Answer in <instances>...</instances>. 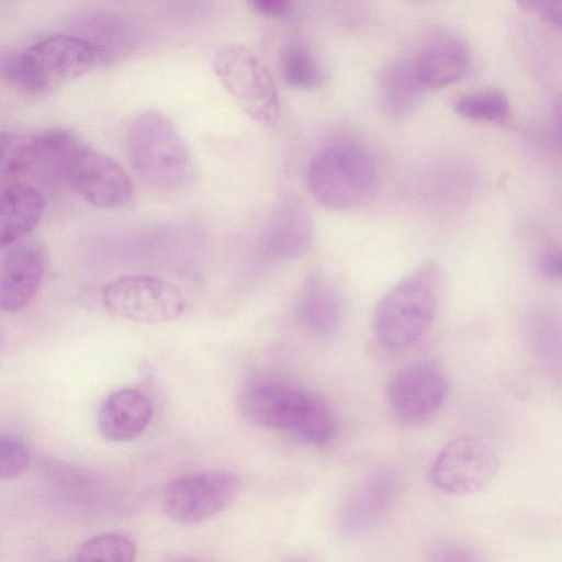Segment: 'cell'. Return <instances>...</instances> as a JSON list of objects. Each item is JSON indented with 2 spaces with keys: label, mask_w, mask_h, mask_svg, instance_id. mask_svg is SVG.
I'll use <instances>...</instances> for the list:
<instances>
[{
  "label": "cell",
  "mask_w": 562,
  "mask_h": 562,
  "mask_svg": "<svg viewBox=\"0 0 562 562\" xmlns=\"http://www.w3.org/2000/svg\"><path fill=\"white\" fill-rule=\"evenodd\" d=\"M127 151L138 178L157 192L179 194L195 181L190 148L170 119L159 111H145L133 120Z\"/></svg>",
  "instance_id": "1"
},
{
  "label": "cell",
  "mask_w": 562,
  "mask_h": 562,
  "mask_svg": "<svg viewBox=\"0 0 562 562\" xmlns=\"http://www.w3.org/2000/svg\"><path fill=\"white\" fill-rule=\"evenodd\" d=\"M243 416L261 428L288 431L315 445L328 442L335 432L329 405L317 394L279 383H257L239 400Z\"/></svg>",
  "instance_id": "2"
},
{
  "label": "cell",
  "mask_w": 562,
  "mask_h": 562,
  "mask_svg": "<svg viewBox=\"0 0 562 562\" xmlns=\"http://www.w3.org/2000/svg\"><path fill=\"white\" fill-rule=\"evenodd\" d=\"M98 64L93 48L75 34L43 38L12 56L2 74L12 86L33 95L54 92L88 74Z\"/></svg>",
  "instance_id": "3"
},
{
  "label": "cell",
  "mask_w": 562,
  "mask_h": 562,
  "mask_svg": "<svg viewBox=\"0 0 562 562\" xmlns=\"http://www.w3.org/2000/svg\"><path fill=\"white\" fill-rule=\"evenodd\" d=\"M379 170L374 157L353 142H336L312 159L307 183L314 199L335 211L364 204L374 194Z\"/></svg>",
  "instance_id": "4"
},
{
  "label": "cell",
  "mask_w": 562,
  "mask_h": 562,
  "mask_svg": "<svg viewBox=\"0 0 562 562\" xmlns=\"http://www.w3.org/2000/svg\"><path fill=\"white\" fill-rule=\"evenodd\" d=\"M439 271L430 262L392 286L378 303L373 331L389 349H404L430 328L437 312Z\"/></svg>",
  "instance_id": "5"
},
{
  "label": "cell",
  "mask_w": 562,
  "mask_h": 562,
  "mask_svg": "<svg viewBox=\"0 0 562 562\" xmlns=\"http://www.w3.org/2000/svg\"><path fill=\"white\" fill-rule=\"evenodd\" d=\"M89 204L121 209L134 198L126 170L112 157L99 151L75 134L59 155L54 169Z\"/></svg>",
  "instance_id": "6"
},
{
  "label": "cell",
  "mask_w": 562,
  "mask_h": 562,
  "mask_svg": "<svg viewBox=\"0 0 562 562\" xmlns=\"http://www.w3.org/2000/svg\"><path fill=\"white\" fill-rule=\"evenodd\" d=\"M212 65L222 86L248 116L267 127L277 124L280 101L274 79L255 53L243 45H223Z\"/></svg>",
  "instance_id": "7"
},
{
  "label": "cell",
  "mask_w": 562,
  "mask_h": 562,
  "mask_svg": "<svg viewBox=\"0 0 562 562\" xmlns=\"http://www.w3.org/2000/svg\"><path fill=\"white\" fill-rule=\"evenodd\" d=\"M102 300L112 315L149 325L178 319L187 307L177 286L151 276L117 278L104 286Z\"/></svg>",
  "instance_id": "8"
},
{
  "label": "cell",
  "mask_w": 562,
  "mask_h": 562,
  "mask_svg": "<svg viewBox=\"0 0 562 562\" xmlns=\"http://www.w3.org/2000/svg\"><path fill=\"white\" fill-rule=\"evenodd\" d=\"M240 481L225 470H204L169 482L162 496L166 515L178 522L199 524L224 512L236 499Z\"/></svg>",
  "instance_id": "9"
},
{
  "label": "cell",
  "mask_w": 562,
  "mask_h": 562,
  "mask_svg": "<svg viewBox=\"0 0 562 562\" xmlns=\"http://www.w3.org/2000/svg\"><path fill=\"white\" fill-rule=\"evenodd\" d=\"M499 462L492 448L474 437L448 442L429 470L431 483L452 495H469L484 490L497 475Z\"/></svg>",
  "instance_id": "10"
},
{
  "label": "cell",
  "mask_w": 562,
  "mask_h": 562,
  "mask_svg": "<svg viewBox=\"0 0 562 562\" xmlns=\"http://www.w3.org/2000/svg\"><path fill=\"white\" fill-rule=\"evenodd\" d=\"M448 383L442 370L429 361H417L398 370L387 385L392 412L416 423L434 415L446 400Z\"/></svg>",
  "instance_id": "11"
},
{
  "label": "cell",
  "mask_w": 562,
  "mask_h": 562,
  "mask_svg": "<svg viewBox=\"0 0 562 562\" xmlns=\"http://www.w3.org/2000/svg\"><path fill=\"white\" fill-rule=\"evenodd\" d=\"M47 267L43 244L29 239L14 244L0 261V310L18 313L40 292Z\"/></svg>",
  "instance_id": "12"
},
{
  "label": "cell",
  "mask_w": 562,
  "mask_h": 562,
  "mask_svg": "<svg viewBox=\"0 0 562 562\" xmlns=\"http://www.w3.org/2000/svg\"><path fill=\"white\" fill-rule=\"evenodd\" d=\"M315 228L312 215L300 200L278 204L259 233L260 254L270 261L294 260L312 247Z\"/></svg>",
  "instance_id": "13"
},
{
  "label": "cell",
  "mask_w": 562,
  "mask_h": 562,
  "mask_svg": "<svg viewBox=\"0 0 562 562\" xmlns=\"http://www.w3.org/2000/svg\"><path fill=\"white\" fill-rule=\"evenodd\" d=\"M422 86L441 88L464 77L471 65V53L465 41L450 31L428 34L408 56Z\"/></svg>",
  "instance_id": "14"
},
{
  "label": "cell",
  "mask_w": 562,
  "mask_h": 562,
  "mask_svg": "<svg viewBox=\"0 0 562 562\" xmlns=\"http://www.w3.org/2000/svg\"><path fill=\"white\" fill-rule=\"evenodd\" d=\"M398 475L392 469H379L367 475L348 494L339 515L347 536H360L384 516L398 490Z\"/></svg>",
  "instance_id": "15"
},
{
  "label": "cell",
  "mask_w": 562,
  "mask_h": 562,
  "mask_svg": "<svg viewBox=\"0 0 562 562\" xmlns=\"http://www.w3.org/2000/svg\"><path fill=\"white\" fill-rule=\"evenodd\" d=\"M346 312L344 293L338 282L323 270L313 271L304 281L296 315L301 325L317 336L335 334Z\"/></svg>",
  "instance_id": "16"
},
{
  "label": "cell",
  "mask_w": 562,
  "mask_h": 562,
  "mask_svg": "<svg viewBox=\"0 0 562 562\" xmlns=\"http://www.w3.org/2000/svg\"><path fill=\"white\" fill-rule=\"evenodd\" d=\"M153 418V404L140 390L122 387L110 393L98 412V429L108 440L130 441L139 437Z\"/></svg>",
  "instance_id": "17"
},
{
  "label": "cell",
  "mask_w": 562,
  "mask_h": 562,
  "mask_svg": "<svg viewBox=\"0 0 562 562\" xmlns=\"http://www.w3.org/2000/svg\"><path fill=\"white\" fill-rule=\"evenodd\" d=\"M75 35L85 40L95 52L99 65L124 59L136 48L138 37L134 26L111 12H95L85 16Z\"/></svg>",
  "instance_id": "18"
},
{
  "label": "cell",
  "mask_w": 562,
  "mask_h": 562,
  "mask_svg": "<svg viewBox=\"0 0 562 562\" xmlns=\"http://www.w3.org/2000/svg\"><path fill=\"white\" fill-rule=\"evenodd\" d=\"M45 212V200L34 186L11 182L0 186V249L33 231Z\"/></svg>",
  "instance_id": "19"
},
{
  "label": "cell",
  "mask_w": 562,
  "mask_h": 562,
  "mask_svg": "<svg viewBox=\"0 0 562 562\" xmlns=\"http://www.w3.org/2000/svg\"><path fill=\"white\" fill-rule=\"evenodd\" d=\"M378 87L383 112L395 120L408 116L426 90L418 81L408 56L387 63L380 71Z\"/></svg>",
  "instance_id": "20"
},
{
  "label": "cell",
  "mask_w": 562,
  "mask_h": 562,
  "mask_svg": "<svg viewBox=\"0 0 562 562\" xmlns=\"http://www.w3.org/2000/svg\"><path fill=\"white\" fill-rule=\"evenodd\" d=\"M42 168L38 134L0 133V186Z\"/></svg>",
  "instance_id": "21"
},
{
  "label": "cell",
  "mask_w": 562,
  "mask_h": 562,
  "mask_svg": "<svg viewBox=\"0 0 562 562\" xmlns=\"http://www.w3.org/2000/svg\"><path fill=\"white\" fill-rule=\"evenodd\" d=\"M279 69L284 83L293 89H316L326 79L316 56L302 43H290L281 49Z\"/></svg>",
  "instance_id": "22"
},
{
  "label": "cell",
  "mask_w": 562,
  "mask_h": 562,
  "mask_svg": "<svg viewBox=\"0 0 562 562\" xmlns=\"http://www.w3.org/2000/svg\"><path fill=\"white\" fill-rule=\"evenodd\" d=\"M453 110L462 117L495 124L506 122L510 114L508 98L498 89L465 93L454 101Z\"/></svg>",
  "instance_id": "23"
},
{
  "label": "cell",
  "mask_w": 562,
  "mask_h": 562,
  "mask_svg": "<svg viewBox=\"0 0 562 562\" xmlns=\"http://www.w3.org/2000/svg\"><path fill=\"white\" fill-rule=\"evenodd\" d=\"M136 546L126 536L106 532L88 539L77 552V561L132 562Z\"/></svg>",
  "instance_id": "24"
},
{
  "label": "cell",
  "mask_w": 562,
  "mask_h": 562,
  "mask_svg": "<svg viewBox=\"0 0 562 562\" xmlns=\"http://www.w3.org/2000/svg\"><path fill=\"white\" fill-rule=\"evenodd\" d=\"M30 464L27 447L20 439L0 434V480L21 475Z\"/></svg>",
  "instance_id": "25"
},
{
  "label": "cell",
  "mask_w": 562,
  "mask_h": 562,
  "mask_svg": "<svg viewBox=\"0 0 562 562\" xmlns=\"http://www.w3.org/2000/svg\"><path fill=\"white\" fill-rule=\"evenodd\" d=\"M525 11L537 13L544 22L560 27L562 24V0H516Z\"/></svg>",
  "instance_id": "26"
},
{
  "label": "cell",
  "mask_w": 562,
  "mask_h": 562,
  "mask_svg": "<svg viewBox=\"0 0 562 562\" xmlns=\"http://www.w3.org/2000/svg\"><path fill=\"white\" fill-rule=\"evenodd\" d=\"M537 267L539 273L550 280L561 277V254L559 250H547L538 257Z\"/></svg>",
  "instance_id": "27"
},
{
  "label": "cell",
  "mask_w": 562,
  "mask_h": 562,
  "mask_svg": "<svg viewBox=\"0 0 562 562\" xmlns=\"http://www.w3.org/2000/svg\"><path fill=\"white\" fill-rule=\"evenodd\" d=\"M248 7L259 15L279 18L286 13L289 0H246Z\"/></svg>",
  "instance_id": "28"
},
{
  "label": "cell",
  "mask_w": 562,
  "mask_h": 562,
  "mask_svg": "<svg viewBox=\"0 0 562 562\" xmlns=\"http://www.w3.org/2000/svg\"><path fill=\"white\" fill-rule=\"evenodd\" d=\"M552 325V321L548 319L542 313L531 319V337L535 344L541 346V352L546 348V342L550 341L552 344L554 336V327Z\"/></svg>",
  "instance_id": "29"
}]
</instances>
